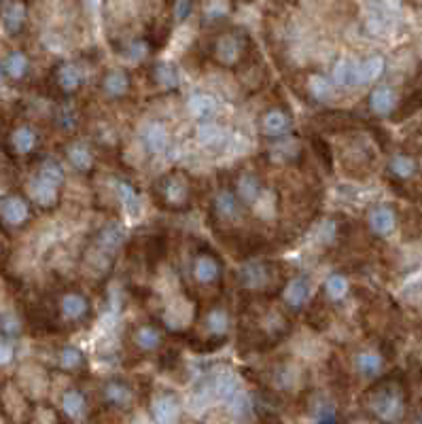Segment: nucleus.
Masks as SVG:
<instances>
[{
  "label": "nucleus",
  "mask_w": 422,
  "mask_h": 424,
  "mask_svg": "<svg viewBox=\"0 0 422 424\" xmlns=\"http://www.w3.org/2000/svg\"><path fill=\"white\" fill-rule=\"evenodd\" d=\"M369 410L380 422H386V424L399 422L403 418V412H406L403 394L392 386L378 388L369 399Z\"/></svg>",
  "instance_id": "nucleus-1"
},
{
  "label": "nucleus",
  "mask_w": 422,
  "mask_h": 424,
  "mask_svg": "<svg viewBox=\"0 0 422 424\" xmlns=\"http://www.w3.org/2000/svg\"><path fill=\"white\" fill-rule=\"evenodd\" d=\"M151 412H153V418L157 424H177V420L181 416V405H179L175 394L162 392L153 399Z\"/></svg>",
  "instance_id": "nucleus-2"
},
{
  "label": "nucleus",
  "mask_w": 422,
  "mask_h": 424,
  "mask_svg": "<svg viewBox=\"0 0 422 424\" xmlns=\"http://www.w3.org/2000/svg\"><path fill=\"white\" fill-rule=\"evenodd\" d=\"M397 107V91L390 85H378L369 93V109L376 115H390Z\"/></svg>",
  "instance_id": "nucleus-3"
},
{
  "label": "nucleus",
  "mask_w": 422,
  "mask_h": 424,
  "mask_svg": "<svg viewBox=\"0 0 422 424\" xmlns=\"http://www.w3.org/2000/svg\"><path fill=\"white\" fill-rule=\"evenodd\" d=\"M28 214H30L28 204L17 195L3 199V204H0V216H3L5 223H9V225H13V227L23 225V223L28 221Z\"/></svg>",
  "instance_id": "nucleus-4"
},
{
  "label": "nucleus",
  "mask_w": 422,
  "mask_h": 424,
  "mask_svg": "<svg viewBox=\"0 0 422 424\" xmlns=\"http://www.w3.org/2000/svg\"><path fill=\"white\" fill-rule=\"evenodd\" d=\"M261 130L269 138H280V136L289 134V130H291V117L280 109H271L261 119Z\"/></svg>",
  "instance_id": "nucleus-5"
},
{
  "label": "nucleus",
  "mask_w": 422,
  "mask_h": 424,
  "mask_svg": "<svg viewBox=\"0 0 422 424\" xmlns=\"http://www.w3.org/2000/svg\"><path fill=\"white\" fill-rule=\"evenodd\" d=\"M333 87H344V89H351L361 85L359 83V64L353 60H340L333 66V77H331Z\"/></svg>",
  "instance_id": "nucleus-6"
},
{
  "label": "nucleus",
  "mask_w": 422,
  "mask_h": 424,
  "mask_svg": "<svg viewBox=\"0 0 422 424\" xmlns=\"http://www.w3.org/2000/svg\"><path fill=\"white\" fill-rule=\"evenodd\" d=\"M221 276V265L210 255H200L193 261V278L200 284H212Z\"/></svg>",
  "instance_id": "nucleus-7"
},
{
  "label": "nucleus",
  "mask_w": 422,
  "mask_h": 424,
  "mask_svg": "<svg viewBox=\"0 0 422 424\" xmlns=\"http://www.w3.org/2000/svg\"><path fill=\"white\" fill-rule=\"evenodd\" d=\"M367 221H369L371 232L378 234V236H388L397 227V216H395L392 208H388V206H376L369 212Z\"/></svg>",
  "instance_id": "nucleus-8"
},
{
  "label": "nucleus",
  "mask_w": 422,
  "mask_h": 424,
  "mask_svg": "<svg viewBox=\"0 0 422 424\" xmlns=\"http://www.w3.org/2000/svg\"><path fill=\"white\" fill-rule=\"evenodd\" d=\"M240 380L234 371L225 369V371H221L216 373V378H214V392L216 397L221 399V401H225V403H232L236 394L240 392Z\"/></svg>",
  "instance_id": "nucleus-9"
},
{
  "label": "nucleus",
  "mask_w": 422,
  "mask_h": 424,
  "mask_svg": "<svg viewBox=\"0 0 422 424\" xmlns=\"http://www.w3.org/2000/svg\"><path fill=\"white\" fill-rule=\"evenodd\" d=\"M282 297H285V302L295 310L306 306V302L310 299V282L304 276H297V278L289 280L287 287H285Z\"/></svg>",
  "instance_id": "nucleus-10"
},
{
  "label": "nucleus",
  "mask_w": 422,
  "mask_h": 424,
  "mask_svg": "<svg viewBox=\"0 0 422 424\" xmlns=\"http://www.w3.org/2000/svg\"><path fill=\"white\" fill-rule=\"evenodd\" d=\"M28 193H30V197L34 199V202L43 208L45 206L49 208V206H54L58 202V187L43 181L41 177H34L28 183Z\"/></svg>",
  "instance_id": "nucleus-11"
},
{
  "label": "nucleus",
  "mask_w": 422,
  "mask_h": 424,
  "mask_svg": "<svg viewBox=\"0 0 422 424\" xmlns=\"http://www.w3.org/2000/svg\"><path fill=\"white\" fill-rule=\"evenodd\" d=\"M142 140H144L148 151L162 153L164 148L168 146V130H166V126H164V123H159V121L146 123L144 132H142Z\"/></svg>",
  "instance_id": "nucleus-12"
},
{
  "label": "nucleus",
  "mask_w": 422,
  "mask_h": 424,
  "mask_svg": "<svg viewBox=\"0 0 422 424\" xmlns=\"http://www.w3.org/2000/svg\"><path fill=\"white\" fill-rule=\"evenodd\" d=\"M60 310L64 314V318L68 320H79L87 314L89 310V304L87 299L81 295V293H66L62 299H60Z\"/></svg>",
  "instance_id": "nucleus-13"
},
{
  "label": "nucleus",
  "mask_w": 422,
  "mask_h": 424,
  "mask_svg": "<svg viewBox=\"0 0 422 424\" xmlns=\"http://www.w3.org/2000/svg\"><path fill=\"white\" fill-rule=\"evenodd\" d=\"M187 109L195 119H208L216 111V98L204 91L191 93L187 100Z\"/></svg>",
  "instance_id": "nucleus-14"
},
{
  "label": "nucleus",
  "mask_w": 422,
  "mask_h": 424,
  "mask_svg": "<svg viewBox=\"0 0 422 424\" xmlns=\"http://www.w3.org/2000/svg\"><path fill=\"white\" fill-rule=\"evenodd\" d=\"M162 193L170 206H183L189 197V187L181 177H170V179H166Z\"/></svg>",
  "instance_id": "nucleus-15"
},
{
  "label": "nucleus",
  "mask_w": 422,
  "mask_h": 424,
  "mask_svg": "<svg viewBox=\"0 0 422 424\" xmlns=\"http://www.w3.org/2000/svg\"><path fill=\"white\" fill-rule=\"evenodd\" d=\"M62 412H64L68 418H72V420L85 418V414H87V401H85V397H83L79 390H74V388L66 390V392L62 394Z\"/></svg>",
  "instance_id": "nucleus-16"
},
{
  "label": "nucleus",
  "mask_w": 422,
  "mask_h": 424,
  "mask_svg": "<svg viewBox=\"0 0 422 424\" xmlns=\"http://www.w3.org/2000/svg\"><path fill=\"white\" fill-rule=\"evenodd\" d=\"M384 68H386V64H384V58H380V56H371V58L363 60L359 64V83L363 85V83L378 81L384 74Z\"/></svg>",
  "instance_id": "nucleus-17"
},
{
  "label": "nucleus",
  "mask_w": 422,
  "mask_h": 424,
  "mask_svg": "<svg viewBox=\"0 0 422 424\" xmlns=\"http://www.w3.org/2000/svg\"><path fill=\"white\" fill-rule=\"evenodd\" d=\"M197 140L208 148L221 146L223 140H225V130H223L214 121H204V123L197 126Z\"/></svg>",
  "instance_id": "nucleus-18"
},
{
  "label": "nucleus",
  "mask_w": 422,
  "mask_h": 424,
  "mask_svg": "<svg viewBox=\"0 0 422 424\" xmlns=\"http://www.w3.org/2000/svg\"><path fill=\"white\" fill-rule=\"evenodd\" d=\"M26 21V7L19 5V3H11L5 5L3 9V26L9 34H17Z\"/></svg>",
  "instance_id": "nucleus-19"
},
{
  "label": "nucleus",
  "mask_w": 422,
  "mask_h": 424,
  "mask_svg": "<svg viewBox=\"0 0 422 424\" xmlns=\"http://www.w3.org/2000/svg\"><path fill=\"white\" fill-rule=\"evenodd\" d=\"M58 83L64 91L79 89L83 83V72L77 64H62L58 68Z\"/></svg>",
  "instance_id": "nucleus-20"
},
{
  "label": "nucleus",
  "mask_w": 422,
  "mask_h": 424,
  "mask_svg": "<svg viewBox=\"0 0 422 424\" xmlns=\"http://www.w3.org/2000/svg\"><path fill=\"white\" fill-rule=\"evenodd\" d=\"M104 397L107 401L115 408H126L130 401H132V390L126 382H119V380H113L104 386Z\"/></svg>",
  "instance_id": "nucleus-21"
},
{
  "label": "nucleus",
  "mask_w": 422,
  "mask_h": 424,
  "mask_svg": "<svg viewBox=\"0 0 422 424\" xmlns=\"http://www.w3.org/2000/svg\"><path fill=\"white\" fill-rule=\"evenodd\" d=\"M104 91L111 98H123L130 91V79L123 70H111L104 77Z\"/></svg>",
  "instance_id": "nucleus-22"
},
{
  "label": "nucleus",
  "mask_w": 422,
  "mask_h": 424,
  "mask_svg": "<svg viewBox=\"0 0 422 424\" xmlns=\"http://www.w3.org/2000/svg\"><path fill=\"white\" fill-rule=\"evenodd\" d=\"M117 195H119L123 208H126V212L130 216H136L140 212V208H142L140 206V197H138V193L134 191V187L128 181H119L117 183Z\"/></svg>",
  "instance_id": "nucleus-23"
},
{
  "label": "nucleus",
  "mask_w": 422,
  "mask_h": 424,
  "mask_svg": "<svg viewBox=\"0 0 422 424\" xmlns=\"http://www.w3.org/2000/svg\"><path fill=\"white\" fill-rule=\"evenodd\" d=\"M134 342H136V346L140 348V350L151 353V350H155V348L162 344V333L153 325H142V327L136 329Z\"/></svg>",
  "instance_id": "nucleus-24"
},
{
  "label": "nucleus",
  "mask_w": 422,
  "mask_h": 424,
  "mask_svg": "<svg viewBox=\"0 0 422 424\" xmlns=\"http://www.w3.org/2000/svg\"><path fill=\"white\" fill-rule=\"evenodd\" d=\"M357 369L361 371V376L365 378H374L382 369V357L376 350H363L357 357Z\"/></svg>",
  "instance_id": "nucleus-25"
},
{
  "label": "nucleus",
  "mask_w": 422,
  "mask_h": 424,
  "mask_svg": "<svg viewBox=\"0 0 422 424\" xmlns=\"http://www.w3.org/2000/svg\"><path fill=\"white\" fill-rule=\"evenodd\" d=\"M68 159L74 168L81 170V172L91 170V166H93V155L83 142H74V144L68 146Z\"/></svg>",
  "instance_id": "nucleus-26"
},
{
  "label": "nucleus",
  "mask_w": 422,
  "mask_h": 424,
  "mask_svg": "<svg viewBox=\"0 0 422 424\" xmlns=\"http://www.w3.org/2000/svg\"><path fill=\"white\" fill-rule=\"evenodd\" d=\"M11 144H13L15 151L21 153V155L30 153L32 148L36 146V134H34V130H30L28 126L17 128V130L13 132V136H11Z\"/></svg>",
  "instance_id": "nucleus-27"
},
{
  "label": "nucleus",
  "mask_w": 422,
  "mask_h": 424,
  "mask_svg": "<svg viewBox=\"0 0 422 424\" xmlns=\"http://www.w3.org/2000/svg\"><path fill=\"white\" fill-rule=\"evenodd\" d=\"M214 210L223 219H234L238 214V199L232 191H219L214 195Z\"/></svg>",
  "instance_id": "nucleus-28"
},
{
  "label": "nucleus",
  "mask_w": 422,
  "mask_h": 424,
  "mask_svg": "<svg viewBox=\"0 0 422 424\" xmlns=\"http://www.w3.org/2000/svg\"><path fill=\"white\" fill-rule=\"evenodd\" d=\"M238 52H240V45H238V38L232 36V34H225V36H221L216 41V56L221 62H225V64H232L236 58H238Z\"/></svg>",
  "instance_id": "nucleus-29"
},
{
  "label": "nucleus",
  "mask_w": 422,
  "mask_h": 424,
  "mask_svg": "<svg viewBox=\"0 0 422 424\" xmlns=\"http://www.w3.org/2000/svg\"><path fill=\"white\" fill-rule=\"evenodd\" d=\"M123 230L119 225H107L100 234H98V244H100L104 251H117V248L123 244Z\"/></svg>",
  "instance_id": "nucleus-30"
},
{
  "label": "nucleus",
  "mask_w": 422,
  "mask_h": 424,
  "mask_svg": "<svg viewBox=\"0 0 422 424\" xmlns=\"http://www.w3.org/2000/svg\"><path fill=\"white\" fill-rule=\"evenodd\" d=\"M348 289H351L348 278L342 276V274H331L325 282V291H327L331 302H342V299L348 295Z\"/></svg>",
  "instance_id": "nucleus-31"
},
{
  "label": "nucleus",
  "mask_w": 422,
  "mask_h": 424,
  "mask_svg": "<svg viewBox=\"0 0 422 424\" xmlns=\"http://www.w3.org/2000/svg\"><path fill=\"white\" fill-rule=\"evenodd\" d=\"M5 72L9 74L11 79H21V77H26V72H28V58L23 56L21 52H13L7 56L5 60Z\"/></svg>",
  "instance_id": "nucleus-32"
},
{
  "label": "nucleus",
  "mask_w": 422,
  "mask_h": 424,
  "mask_svg": "<svg viewBox=\"0 0 422 424\" xmlns=\"http://www.w3.org/2000/svg\"><path fill=\"white\" fill-rule=\"evenodd\" d=\"M390 172L395 174V177H399V179H410L414 177V172H416V161L403 153H397L390 157V164H388Z\"/></svg>",
  "instance_id": "nucleus-33"
},
{
  "label": "nucleus",
  "mask_w": 422,
  "mask_h": 424,
  "mask_svg": "<svg viewBox=\"0 0 422 424\" xmlns=\"http://www.w3.org/2000/svg\"><path fill=\"white\" fill-rule=\"evenodd\" d=\"M206 325H208V331L212 335L221 337V335H225L227 329H230V316L223 308H214V310H210V314L206 318Z\"/></svg>",
  "instance_id": "nucleus-34"
},
{
  "label": "nucleus",
  "mask_w": 422,
  "mask_h": 424,
  "mask_svg": "<svg viewBox=\"0 0 422 424\" xmlns=\"http://www.w3.org/2000/svg\"><path fill=\"white\" fill-rule=\"evenodd\" d=\"M155 79L164 89H175L179 85V72L170 62H159L155 66Z\"/></svg>",
  "instance_id": "nucleus-35"
},
{
  "label": "nucleus",
  "mask_w": 422,
  "mask_h": 424,
  "mask_svg": "<svg viewBox=\"0 0 422 424\" xmlns=\"http://www.w3.org/2000/svg\"><path fill=\"white\" fill-rule=\"evenodd\" d=\"M242 278H244V284L251 287V289H259L267 282V269L265 265L261 263H251L244 271H242Z\"/></svg>",
  "instance_id": "nucleus-36"
},
{
  "label": "nucleus",
  "mask_w": 422,
  "mask_h": 424,
  "mask_svg": "<svg viewBox=\"0 0 422 424\" xmlns=\"http://www.w3.org/2000/svg\"><path fill=\"white\" fill-rule=\"evenodd\" d=\"M310 93L314 100H320V102H325V100H329L333 96V83L331 79L322 77V74H314V77L310 79Z\"/></svg>",
  "instance_id": "nucleus-37"
},
{
  "label": "nucleus",
  "mask_w": 422,
  "mask_h": 424,
  "mask_svg": "<svg viewBox=\"0 0 422 424\" xmlns=\"http://www.w3.org/2000/svg\"><path fill=\"white\" fill-rule=\"evenodd\" d=\"M36 177H41L43 181L60 187V185L64 183V170H62V166H60L56 159H47V161L41 166V172L36 174Z\"/></svg>",
  "instance_id": "nucleus-38"
},
{
  "label": "nucleus",
  "mask_w": 422,
  "mask_h": 424,
  "mask_svg": "<svg viewBox=\"0 0 422 424\" xmlns=\"http://www.w3.org/2000/svg\"><path fill=\"white\" fill-rule=\"evenodd\" d=\"M83 365V353L79 348L74 346H66L64 350L60 353V367L66 369V371H74Z\"/></svg>",
  "instance_id": "nucleus-39"
},
{
  "label": "nucleus",
  "mask_w": 422,
  "mask_h": 424,
  "mask_svg": "<svg viewBox=\"0 0 422 424\" xmlns=\"http://www.w3.org/2000/svg\"><path fill=\"white\" fill-rule=\"evenodd\" d=\"M238 189H240V195L246 199V202H253L257 199V195L261 193V187H259V181L253 177V174H244L238 183Z\"/></svg>",
  "instance_id": "nucleus-40"
},
{
  "label": "nucleus",
  "mask_w": 422,
  "mask_h": 424,
  "mask_svg": "<svg viewBox=\"0 0 422 424\" xmlns=\"http://www.w3.org/2000/svg\"><path fill=\"white\" fill-rule=\"evenodd\" d=\"M314 418L318 424H333L335 422V408L331 403H318L314 410Z\"/></svg>",
  "instance_id": "nucleus-41"
},
{
  "label": "nucleus",
  "mask_w": 422,
  "mask_h": 424,
  "mask_svg": "<svg viewBox=\"0 0 422 424\" xmlns=\"http://www.w3.org/2000/svg\"><path fill=\"white\" fill-rule=\"evenodd\" d=\"M230 410H232V414L238 416V418H242V416H246L248 412H251V401H248V397L244 394V390H240V392L236 394V399L230 403Z\"/></svg>",
  "instance_id": "nucleus-42"
},
{
  "label": "nucleus",
  "mask_w": 422,
  "mask_h": 424,
  "mask_svg": "<svg viewBox=\"0 0 422 424\" xmlns=\"http://www.w3.org/2000/svg\"><path fill=\"white\" fill-rule=\"evenodd\" d=\"M0 329H3L7 335H15L19 331V320L15 314L11 312H5V314H0Z\"/></svg>",
  "instance_id": "nucleus-43"
},
{
  "label": "nucleus",
  "mask_w": 422,
  "mask_h": 424,
  "mask_svg": "<svg viewBox=\"0 0 422 424\" xmlns=\"http://www.w3.org/2000/svg\"><path fill=\"white\" fill-rule=\"evenodd\" d=\"M318 236L322 242H331L335 238V223L333 221H322L318 227Z\"/></svg>",
  "instance_id": "nucleus-44"
},
{
  "label": "nucleus",
  "mask_w": 422,
  "mask_h": 424,
  "mask_svg": "<svg viewBox=\"0 0 422 424\" xmlns=\"http://www.w3.org/2000/svg\"><path fill=\"white\" fill-rule=\"evenodd\" d=\"M13 346L7 339H0V365H9L13 361Z\"/></svg>",
  "instance_id": "nucleus-45"
},
{
  "label": "nucleus",
  "mask_w": 422,
  "mask_h": 424,
  "mask_svg": "<svg viewBox=\"0 0 422 424\" xmlns=\"http://www.w3.org/2000/svg\"><path fill=\"white\" fill-rule=\"evenodd\" d=\"M148 54V47H146V43H142V41H136L134 45H130V60H134V62H140L144 56Z\"/></svg>",
  "instance_id": "nucleus-46"
},
{
  "label": "nucleus",
  "mask_w": 422,
  "mask_h": 424,
  "mask_svg": "<svg viewBox=\"0 0 422 424\" xmlns=\"http://www.w3.org/2000/svg\"><path fill=\"white\" fill-rule=\"evenodd\" d=\"M227 5L225 3H210V5H206V15L208 17H212L214 15V19H219V17H223L227 13Z\"/></svg>",
  "instance_id": "nucleus-47"
},
{
  "label": "nucleus",
  "mask_w": 422,
  "mask_h": 424,
  "mask_svg": "<svg viewBox=\"0 0 422 424\" xmlns=\"http://www.w3.org/2000/svg\"><path fill=\"white\" fill-rule=\"evenodd\" d=\"M191 9H193V5H191V3H185V0H183V3H177V5H175V17H177V19H185V17L191 13Z\"/></svg>",
  "instance_id": "nucleus-48"
},
{
  "label": "nucleus",
  "mask_w": 422,
  "mask_h": 424,
  "mask_svg": "<svg viewBox=\"0 0 422 424\" xmlns=\"http://www.w3.org/2000/svg\"><path fill=\"white\" fill-rule=\"evenodd\" d=\"M418 424H422V416H420V420H418Z\"/></svg>",
  "instance_id": "nucleus-49"
}]
</instances>
